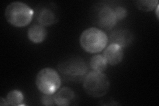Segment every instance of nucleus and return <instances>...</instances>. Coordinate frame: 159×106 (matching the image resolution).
<instances>
[{
	"instance_id": "13",
	"label": "nucleus",
	"mask_w": 159,
	"mask_h": 106,
	"mask_svg": "<svg viewBox=\"0 0 159 106\" xmlns=\"http://www.w3.org/2000/svg\"><path fill=\"white\" fill-rule=\"evenodd\" d=\"M6 100L9 105L17 106L23 105V102H24L23 94L19 90H13L7 94Z\"/></svg>"
},
{
	"instance_id": "9",
	"label": "nucleus",
	"mask_w": 159,
	"mask_h": 106,
	"mask_svg": "<svg viewBox=\"0 0 159 106\" xmlns=\"http://www.w3.org/2000/svg\"><path fill=\"white\" fill-rule=\"evenodd\" d=\"M76 101V94L68 87L61 88L54 94V102L57 105L68 106L73 104Z\"/></svg>"
},
{
	"instance_id": "16",
	"label": "nucleus",
	"mask_w": 159,
	"mask_h": 106,
	"mask_svg": "<svg viewBox=\"0 0 159 106\" xmlns=\"http://www.w3.org/2000/svg\"><path fill=\"white\" fill-rule=\"evenodd\" d=\"M41 104L44 105H54V94H43L41 99Z\"/></svg>"
},
{
	"instance_id": "2",
	"label": "nucleus",
	"mask_w": 159,
	"mask_h": 106,
	"mask_svg": "<svg viewBox=\"0 0 159 106\" xmlns=\"http://www.w3.org/2000/svg\"><path fill=\"white\" fill-rule=\"evenodd\" d=\"M58 69L63 78L73 82H80L88 73V68L83 58L74 57L69 58L58 64Z\"/></svg>"
},
{
	"instance_id": "17",
	"label": "nucleus",
	"mask_w": 159,
	"mask_h": 106,
	"mask_svg": "<svg viewBox=\"0 0 159 106\" xmlns=\"http://www.w3.org/2000/svg\"><path fill=\"white\" fill-rule=\"evenodd\" d=\"M0 105H9L6 99H4L3 98H0Z\"/></svg>"
},
{
	"instance_id": "14",
	"label": "nucleus",
	"mask_w": 159,
	"mask_h": 106,
	"mask_svg": "<svg viewBox=\"0 0 159 106\" xmlns=\"http://www.w3.org/2000/svg\"><path fill=\"white\" fill-rule=\"evenodd\" d=\"M158 5V1L157 0H141L136 2V6L139 9L143 12H151L155 9Z\"/></svg>"
},
{
	"instance_id": "11",
	"label": "nucleus",
	"mask_w": 159,
	"mask_h": 106,
	"mask_svg": "<svg viewBox=\"0 0 159 106\" xmlns=\"http://www.w3.org/2000/svg\"><path fill=\"white\" fill-rule=\"evenodd\" d=\"M47 32L44 27L41 25H33L28 29L27 37L34 44L42 43L47 38Z\"/></svg>"
},
{
	"instance_id": "4",
	"label": "nucleus",
	"mask_w": 159,
	"mask_h": 106,
	"mask_svg": "<svg viewBox=\"0 0 159 106\" xmlns=\"http://www.w3.org/2000/svg\"><path fill=\"white\" fill-rule=\"evenodd\" d=\"M110 87V82L103 72H89L83 80V88L86 94L92 98H101L105 95Z\"/></svg>"
},
{
	"instance_id": "8",
	"label": "nucleus",
	"mask_w": 159,
	"mask_h": 106,
	"mask_svg": "<svg viewBox=\"0 0 159 106\" xmlns=\"http://www.w3.org/2000/svg\"><path fill=\"white\" fill-rule=\"evenodd\" d=\"M103 57L108 64L116 66L120 63L123 58V48L116 44H110L103 52Z\"/></svg>"
},
{
	"instance_id": "7",
	"label": "nucleus",
	"mask_w": 159,
	"mask_h": 106,
	"mask_svg": "<svg viewBox=\"0 0 159 106\" xmlns=\"http://www.w3.org/2000/svg\"><path fill=\"white\" fill-rule=\"evenodd\" d=\"M110 44H116L123 48L129 47L134 39L133 33L127 29H117L113 31L108 37Z\"/></svg>"
},
{
	"instance_id": "12",
	"label": "nucleus",
	"mask_w": 159,
	"mask_h": 106,
	"mask_svg": "<svg viewBox=\"0 0 159 106\" xmlns=\"http://www.w3.org/2000/svg\"><path fill=\"white\" fill-rule=\"evenodd\" d=\"M108 63L103 54H96L91 58L89 66L93 71L103 72L107 68Z\"/></svg>"
},
{
	"instance_id": "18",
	"label": "nucleus",
	"mask_w": 159,
	"mask_h": 106,
	"mask_svg": "<svg viewBox=\"0 0 159 106\" xmlns=\"http://www.w3.org/2000/svg\"><path fill=\"white\" fill-rule=\"evenodd\" d=\"M155 9H156V10H155V12H156V16H157V19H159V15H158V9H159V7H158V5L157 6V7H156Z\"/></svg>"
},
{
	"instance_id": "3",
	"label": "nucleus",
	"mask_w": 159,
	"mask_h": 106,
	"mask_svg": "<svg viewBox=\"0 0 159 106\" xmlns=\"http://www.w3.org/2000/svg\"><path fill=\"white\" fill-rule=\"evenodd\" d=\"M109 43L106 33L96 27L88 28L82 33L80 44L86 52L95 54L105 49Z\"/></svg>"
},
{
	"instance_id": "15",
	"label": "nucleus",
	"mask_w": 159,
	"mask_h": 106,
	"mask_svg": "<svg viewBox=\"0 0 159 106\" xmlns=\"http://www.w3.org/2000/svg\"><path fill=\"white\" fill-rule=\"evenodd\" d=\"M113 9L114 14H115L117 19V21H120V20H123L127 17V10L125 7L121 6H117L114 7Z\"/></svg>"
},
{
	"instance_id": "1",
	"label": "nucleus",
	"mask_w": 159,
	"mask_h": 106,
	"mask_svg": "<svg viewBox=\"0 0 159 106\" xmlns=\"http://www.w3.org/2000/svg\"><path fill=\"white\" fill-rule=\"evenodd\" d=\"M34 12L26 3L14 2L9 3L5 11L7 21L16 27H25L31 23Z\"/></svg>"
},
{
	"instance_id": "5",
	"label": "nucleus",
	"mask_w": 159,
	"mask_h": 106,
	"mask_svg": "<svg viewBox=\"0 0 159 106\" xmlns=\"http://www.w3.org/2000/svg\"><path fill=\"white\" fill-rule=\"evenodd\" d=\"M35 83L38 90L43 94H54L61 85V78L52 68H44L38 72Z\"/></svg>"
},
{
	"instance_id": "10",
	"label": "nucleus",
	"mask_w": 159,
	"mask_h": 106,
	"mask_svg": "<svg viewBox=\"0 0 159 106\" xmlns=\"http://www.w3.org/2000/svg\"><path fill=\"white\" fill-rule=\"evenodd\" d=\"M37 20L39 25L48 27L57 23L58 21V17L52 9L44 7L38 12Z\"/></svg>"
},
{
	"instance_id": "6",
	"label": "nucleus",
	"mask_w": 159,
	"mask_h": 106,
	"mask_svg": "<svg viewBox=\"0 0 159 106\" xmlns=\"http://www.w3.org/2000/svg\"><path fill=\"white\" fill-rule=\"evenodd\" d=\"M96 19L98 26L105 30H111L117 22L113 9L108 6H102L98 9Z\"/></svg>"
}]
</instances>
